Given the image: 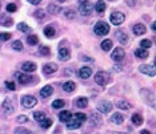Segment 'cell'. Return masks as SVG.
Returning <instances> with one entry per match:
<instances>
[{"label":"cell","mask_w":156,"mask_h":134,"mask_svg":"<svg viewBox=\"0 0 156 134\" xmlns=\"http://www.w3.org/2000/svg\"><path fill=\"white\" fill-rule=\"evenodd\" d=\"M110 81H111V75L108 72H106V70H100V72H97L95 75V82L99 84L101 86L107 85Z\"/></svg>","instance_id":"6da1fadb"},{"label":"cell","mask_w":156,"mask_h":134,"mask_svg":"<svg viewBox=\"0 0 156 134\" xmlns=\"http://www.w3.org/2000/svg\"><path fill=\"white\" fill-rule=\"evenodd\" d=\"M93 31L97 36H104L110 32V25H108L106 21H97L96 24H95Z\"/></svg>","instance_id":"7a4b0ae2"},{"label":"cell","mask_w":156,"mask_h":134,"mask_svg":"<svg viewBox=\"0 0 156 134\" xmlns=\"http://www.w3.org/2000/svg\"><path fill=\"white\" fill-rule=\"evenodd\" d=\"M92 11H93V4L90 2H84L79 5V12H80V15H83V16H88Z\"/></svg>","instance_id":"3957f363"},{"label":"cell","mask_w":156,"mask_h":134,"mask_svg":"<svg viewBox=\"0 0 156 134\" xmlns=\"http://www.w3.org/2000/svg\"><path fill=\"white\" fill-rule=\"evenodd\" d=\"M38 104V100L35 98L33 96H23V98H22V105L24 106V108L27 109H31L33 108V106Z\"/></svg>","instance_id":"277c9868"},{"label":"cell","mask_w":156,"mask_h":134,"mask_svg":"<svg viewBox=\"0 0 156 134\" xmlns=\"http://www.w3.org/2000/svg\"><path fill=\"white\" fill-rule=\"evenodd\" d=\"M110 20L114 25H120V24H123V21L125 20V16L123 12H112Z\"/></svg>","instance_id":"5b68a950"},{"label":"cell","mask_w":156,"mask_h":134,"mask_svg":"<svg viewBox=\"0 0 156 134\" xmlns=\"http://www.w3.org/2000/svg\"><path fill=\"white\" fill-rule=\"evenodd\" d=\"M139 70H140L143 75H147L150 77H155L156 75V70H155V66L154 65H148V64H141L139 66Z\"/></svg>","instance_id":"8992f818"},{"label":"cell","mask_w":156,"mask_h":134,"mask_svg":"<svg viewBox=\"0 0 156 134\" xmlns=\"http://www.w3.org/2000/svg\"><path fill=\"white\" fill-rule=\"evenodd\" d=\"M124 57H125V52L123 48H116L112 52V55H111V59L116 62H121L124 60Z\"/></svg>","instance_id":"52a82bcc"},{"label":"cell","mask_w":156,"mask_h":134,"mask_svg":"<svg viewBox=\"0 0 156 134\" xmlns=\"http://www.w3.org/2000/svg\"><path fill=\"white\" fill-rule=\"evenodd\" d=\"M97 110H99L100 113H103V114H107V113H110L111 110H112V104L110 101H101V102H99V105H97Z\"/></svg>","instance_id":"ba28073f"},{"label":"cell","mask_w":156,"mask_h":134,"mask_svg":"<svg viewBox=\"0 0 156 134\" xmlns=\"http://www.w3.org/2000/svg\"><path fill=\"white\" fill-rule=\"evenodd\" d=\"M56 70H57V65L53 64V62H48V64H46L43 66V73H44V75H47V76L55 73Z\"/></svg>","instance_id":"9c48e42d"},{"label":"cell","mask_w":156,"mask_h":134,"mask_svg":"<svg viewBox=\"0 0 156 134\" xmlns=\"http://www.w3.org/2000/svg\"><path fill=\"white\" fill-rule=\"evenodd\" d=\"M91 75H92V70H91L90 66H83V68L79 69V77L83 80L86 78H90Z\"/></svg>","instance_id":"30bf717a"},{"label":"cell","mask_w":156,"mask_h":134,"mask_svg":"<svg viewBox=\"0 0 156 134\" xmlns=\"http://www.w3.org/2000/svg\"><path fill=\"white\" fill-rule=\"evenodd\" d=\"M71 57V53L70 51L66 48V46H60L59 48V59L62 60V61H67V60H70Z\"/></svg>","instance_id":"8fae6325"},{"label":"cell","mask_w":156,"mask_h":134,"mask_svg":"<svg viewBox=\"0 0 156 134\" xmlns=\"http://www.w3.org/2000/svg\"><path fill=\"white\" fill-rule=\"evenodd\" d=\"M132 32H134L136 36H141V35H144V33L147 32V28H145V25H143L141 23H139V24H135L134 25Z\"/></svg>","instance_id":"7c38bea8"},{"label":"cell","mask_w":156,"mask_h":134,"mask_svg":"<svg viewBox=\"0 0 156 134\" xmlns=\"http://www.w3.org/2000/svg\"><path fill=\"white\" fill-rule=\"evenodd\" d=\"M12 24H13L12 18H9V16H7V15H2V16H0V25H3V27H11Z\"/></svg>","instance_id":"4fadbf2b"},{"label":"cell","mask_w":156,"mask_h":134,"mask_svg":"<svg viewBox=\"0 0 156 134\" xmlns=\"http://www.w3.org/2000/svg\"><path fill=\"white\" fill-rule=\"evenodd\" d=\"M36 68H38L35 62H31V61H25L24 64L22 65V69L24 70V72H35Z\"/></svg>","instance_id":"5bb4252c"},{"label":"cell","mask_w":156,"mask_h":134,"mask_svg":"<svg viewBox=\"0 0 156 134\" xmlns=\"http://www.w3.org/2000/svg\"><path fill=\"white\" fill-rule=\"evenodd\" d=\"M3 109L5 110V113H12L15 108H13V104L9 98H5L4 101H3Z\"/></svg>","instance_id":"9a60e30c"},{"label":"cell","mask_w":156,"mask_h":134,"mask_svg":"<svg viewBox=\"0 0 156 134\" xmlns=\"http://www.w3.org/2000/svg\"><path fill=\"white\" fill-rule=\"evenodd\" d=\"M53 93V88L51 85H46L44 88L40 90V96L43 97V98H47V97H49L51 94Z\"/></svg>","instance_id":"2e32d148"},{"label":"cell","mask_w":156,"mask_h":134,"mask_svg":"<svg viewBox=\"0 0 156 134\" xmlns=\"http://www.w3.org/2000/svg\"><path fill=\"white\" fill-rule=\"evenodd\" d=\"M16 78L20 84H28L31 82V76L24 75V73H16Z\"/></svg>","instance_id":"e0dca14e"},{"label":"cell","mask_w":156,"mask_h":134,"mask_svg":"<svg viewBox=\"0 0 156 134\" xmlns=\"http://www.w3.org/2000/svg\"><path fill=\"white\" fill-rule=\"evenodd\" d=\"M81 126V122L77 121V120H70L68 122H67V129L68 130H75V129H79Z\"/></svg>","instance_id":"ac0fdd59"},{"label":"cell","mask_w":156,"mask_h":134,"mask_svg":"<svg viewBox=\"0 0 156 134\" xmlns=\"http://www.w3.org/2000/svg\"><path fill=\"white\" fill-rule=\"evenodd\" d=\"M90 120H91V123L95 126H99L101 123V117L99 113H92V114L90 116Z\"/></svg>","instance_id":"d6986e66"},{"label":"cell","mask_w":156,"mask_h":134,"mask_svg":"<svg viewBox=\"0 0 156 134\" xmlns=\"http://www.w3.org/2000/svg\"><path fill=\"white\" fill-rule=\"evenodd\" d=\"M71 118H72V113L68 112V110H63V112L59 114V120L63 122H68Z\"/></svg>","instance_id":"ffe728a7"},{"label":"cell","mask_w":156,"mask_h":134,"mask_svg":"<svg viewBox=\"0 0 156 134\" xmlns=\"http://www.w3.org/2000/svg\"><path fill=\"white\" fill-rule=\"evenodd\" d=\"M106 8H107V5L103 0H97L96 4L93 5V9H96V12H99V13H103L104 11H106Z\"/></svg>","instance_id":"44dd1931"},{"label":"cell","mask_w":156,"mask_h":134,"mask_svg":"<svg viewBox=\"0 0 156 134\" xmlns=\"http://www.w3.org/2000/svg\"><path fill=\"white\" fill-rule=\"evenodd\" d=\"M116 108L120 109V110H128L132 108V105L128 101H125V100H120L117 104H116Z\"/></svg>","instance_id":"7402d4cb"},{"label":"cell","mask_w":156,"mask_h":134,"mask_svg":"<svg viewBox=\"0 0 156 134\" xmlns=\"http://www.w3.org/2000/svg\"><path fill=\"white\" fill-rule=\"evenodd\" d=\"M116 36H117V40L121 43V44H127L128 43V35L123 31H117L116 32Z\"/></svg>","instance_id":"603a6c76"},{"label":"cell","mask_w":156,"mask_h":134,"mask_svg":"<svg viewBox=\"0 0 156 134\" xmlns=\"http://www.w3.org/2000/svg\"><path fill=\"white\" fill-rule=\"evenodd\" d=\"M111 121L114 123H116V125H121L124 121V117L121 116L120 113H115V114H112V117H111Z\"/></svg>","instance_id":"cb8c5ba5"},{"label":"cell","mask_w":156,"mask_h":134,"mask_svg":"<svg viewBox=\"0 0 156 134\" xmlns=\"http://www.w3.org/2000/svg\"><path fill=\"white\" fill-rule=\"evenodd\" d=\"M135 56L137 59H147L148 57V51L147 49H143V48H137L135 51Z\"/></svg>","instance_id":"d4e9b609"},{"label":"cell","mask_w":156,"mask_h":134,"mask_svg":"<svg viewBox=\"0 0 156 134\" xmlns=\"http://www.w3.org/2000/svg\"><path fill=\"white\" fill-rule=\"evenodd\" d=\"M63 89L66 90V92H73V90L76 89V84L73 82V81H67V82H64L63 84Z\"/></svg>","instance_id":"484cf974"},{"label":"cell","mask_w":156,"mask_h":134,"mask_svg":"<svg viewBox=\"0 0 156 134\" xmlns=\"http://www.w3.org/2000/svg\"><path fill=\"white\" fill-rule=\"evenodd\" d=\"M112 41H111L110 39H107V40H104V41H101V49H103L104 52H108V51H111L112 49Z\"/></svg>","instance_id":"4316f807"},{"label":"cell","mask_w":156,"mask_h":134,"mask_svg":"<svg viewBox=\"0 0 156 134\" xmlns=\"http://www.w3.org/2000/svg\"><path fill=\"white\" fill-rule=\"evenodd\" d=\"M55 28L53 27H51V25H48V27H46L44 28V35L47 36L48 39H52V37H55Z\"/></svg>","instance_id":"83f0119b"},{"label":"cell","mask_w":156,"mask_h":134,"mask_svg":"<svg viewBox=\"0 0 156 134\" xmlns=\"http://www.w3.org/2000/svg\"><path fill=\"white\" fill-rule=\"evenodd\" d=\"M132 122H134V125H136V126L143 125V117L140 114H137V113H135V114L132 116Z\"/></svg>","instance_id":"f1b7e54d"},{"label":"cell","mask_w":156,"mask_h":134,"mask_svg":"<svg viewBox=\"0 0 156 134\" xmlns=\"http://www.w3.org/2000/svg\"><path fill=\"white\" fill-rule=\"evenodd\" d=\"M76 105L79 106V108H81V109L87 108V105H88V100L86 98V97H79V98L76 100Z\"/></svg>","instance_id":"f546056e"},{"label":"cell","mask_w":156,"mask_h":134,"mask_svg":"<svg viewBox=\"0 0 156 134\" xmlns=\"http://www.w3.org/2000/svg\"><path fill=\"white\" fill-rule=\"evenodd\" d=\"M140 46L143 49H150L152 46V41L151 40H148V39H144V40H141L140 41Z\"/></svg>","instance_id":"4dcf8cb0"},{"label":"cell","mask_w":156,"mask_h":134,"mask_svg":"<svg viewBox=\"0 0 156 134\" xmlns=\"http://www.w3.org/2000/svg\"><path fill=\"white\" fill-rule=\"evenodd\" d=\"M63 13H64V16H66L67 19H73L76 16V12L73 11V9H64Z\"/></svg>","instance_id":"1f68e13d"},{"label":"cell","mask_w":156,"mask_h":134,"mask_svg":"<svg viewBox=\"0 0 156 134\" xmlns=\"http://www.w3.org/2000/svg\"><path fill=\"white\" fill-rule=\"evenodd\" d=\"M33 118H35L38 122H42L43 120L46 118V114H44L43 112H35L33 113Z\"/></svg>","instance_id":"d6a6232c"},{"label":"cell","mask_w":156,"mask_h":134,"mask_svg":"<svg viewBox=\"0 0 156 134\" xmlns=\"http://www.w3.org/2000/svg\"><path fill=\"white\" fill-rule=\"evenodd\" d=\"M64 105H66V102H64L63 100H55V101L52 102V108H55V109H60V108H63Z\"/></svg>","instance_id":"836d02e7"},{"label":"cell","mask_w":156,"mask_h":134,"mask_svg":"<svg viewBox=\"0 0 156 134\" xmlns=\"http://www.w3.org/2000/svg\"><path fill=\"white\" fill-rule=\"evenodd\" d=\"M27 41H28V44H29V45H36V44L39 43V39H38V36L32 35V36H28Z\"/></svg>","instance_id":"e575fe53"},{"label":"cell","mask_w":156,"mask_h":134,"mask_svg":"<svg viewBox=\"0 0 156 134\" xmlns=\"http://www.w3.org/2000/svg\"><path fill=\"white\" fill-rule=\"evenodd\" d=\"M12 48L15 51H23V43L20 40H16V41L12 43Z\"/></svg>","instance_id":"d590c367"},{"label":"cell","mask_w":156,"mask_h":134,"mask_svg":"<svg viewBox=\"0 0 156 134\" xmlns=\"http://www.w3.org/2000/svg\"><path fill=\"white\" fill-rule=\"evenodd\" d=\"M40 125H42V128L44 129H48L51 125H52V120L51 118H44L42 122H40Z\"/></svg>","instance_id":"8d00e7d4"},{"label":"cell","mask_w":156,"mask_h":134,"mask_svg":"<svg viewBox=\"0 0 156 134\" xmlns=\"http://www.w3.org/2000/svg\"><path fill=\"white\" fill-rule=\"evenodd\" d=\"M73 118L77 120V121H80V122H83L87 120V116L84 114V113H75V114H73Z\"/></svg>","instance_id":"74e56055"},{"label":"cell","mask_w":156,"mask_h":134,"mask_svg":"<svg viewBox=\"0 0 156 134\" xmlns=\"http://www.w3.org/2000/svg\"><path fill=\"white\" fill-rule=\"evenodd\" d=\"M18 29L22 32H28L29 31V27L25 24V23H19L18 24Z\"/></svg>","instance_id":"f35d334b"},{"label":"cell","mask_w":156,"mask_h":134,"mask_svg":"<svg viewBox=\"0 0 156 134\" xmlns=\"http://www.w3.org/2000/svg\"><path fill=\"white\" fill-rule=\"evenodd\" d=\"M15 134H31V132H29L28 129H25V128H16L15 129Z\"/></svg>","instance_id":"ab89813d"},{"label":"cell","mask_w":156,"mask_h":134,"mask_svg":"<svg viewBox=\"0 0 156 134\" xmlns=\"http://www.w3.org/2000/svg\"><path fill=\"white\" fill-rule=\"evenodd\" d=\"M39 52L42 53L43 56H48L49 53H51V51H49V48L48 46H40V49H39Z\"/></svg>","instance_id":"60d3db41"},{"label":"cell","mask_w":156,"mask_h":134,"mask_svg":"<svg viewBox=\"0 0 156 134\" xmlns=\"http://www.w3.org/2000/svg\"><path fill=\"white\" fill-rule=\"evenodd\" d=\"M48 12L57 13V12H60V8H59V7H56V5H53V4H49L48 5Z\"/></svg>","instance_id":"b9f144b4"},{"label":"cell","mask_w":156,"mask_h":134,"mask_svg":"<svg viewBox=\"0 0 156 134\" xmlns=\"http://www.w3.org/2000/svg\"><path fill=\"white\" fill-rule=\"evenodd\" d=\"M11 39V33L8 32H2L0 33V40H3V41H7V40Z\"/></svg>","instance_id":"7bdbcfd3"},{"label":"cell","mask_w":156,"mask_h":134,"mask_svg":"<svg viewBox=\"0 0 156 134\" xmlns=\"http://www.w3.org/2000/svg\"><path fill=\"white\" fill-rule=\"evenodd\" d=\"M35 16H36V19H44L46 18V13H44L43 9H38V11L35 12Z\"/></svg>","instance_id":"ee69618b"},{"label":"cell","mask_w":156,"mask_h":134,"mask_svg":"<svg viewBox=\"0 0 156 134\" xmlns=\"http://www.w3.org/2000/svg\"><path fill=\"white\" fill-rule=\"evenodd\" d=\"M16 9H18V7H16V4H13V3H9L7 5V11L8 12H16Z\"/></svg>","instance_id":"f6af8a7d"},{"label":"cell","mask_w":156,"mask_h":134,"mask_svg":"<svg viewBox=\"0 0 156 134\" xmlns=\"http://www.w3.org/2000/svg\"><path fill=\"white\" fill-rule=\"evenodd\" d=\"M5 88L9 89V90H15L16 86H15V84H13L12 81H5Z\"/></svg>","instance_id":"bcb514c9"},{"label":"cell","mask_w":156,"mask_h":134,"mask_svg":"<svg viewBox=\"0 0 156 134\" xmlns=\"http://www.w3.org/2000/svg\"><path fill=\"white\" fill-rule=\"evenodd\" d=\"M27 121H28V117H27V116H19L18 117V122L19 123H24Z\"/></svg>","instance_id":"7dc6e473"},{"label":"cell","mask_w":156,"mask_h":134,"mask_svg":"<svg viewBox=\"0 0 156 134\" xmlns=\"http://www.w3.org/2000/svg\"><path fill=\"white\" fill-rule=\"evenodd\" d=\"M27 2L28 3H31V4H40V2H42V0H27Z\"/></svg>","instance_id":"c3c4849f"},{"label":"cell","mask_w":156,"mask_h":134,"mask_svg":"<svg viewBox=\"0 0 156 134\" xmlns=\"http://www.w3.org/2000/svg\"><path fill=\"white\" fill-rule=\"evenodd\" d=\"M114 70H115V72H120V70H121V66H120V65H115V66H114Z\"/></svg>","instance_id":"681fc988"},{"label":"cell","mask_w":156,"mask_h":134,"mask_svg":"<svg viewBox=\"0 0 156 134\" xmlns=\"http://www.w3.org/2000/svg\"><path fill=\"white\" fill-rule=\"evenodd\" d=\"M125 2H127V3H131V4H130L131 7H134V5H135V0H125Z\"/></svg>","instance_id":"f907efd6"},{"label":"cell","mask_w":156,"mask_h":134,"mask_svg":"<svg viewBox=\"0 0 156 134\" xmlns=\"http://www.w3.org/2000/svg\"><path fill=\"white\" fill-rule=\"evenodd\" d=\"M140 134H151V132H148V130H141Z\"/></svg>","instance_id":"816d5d0a"},{"label":"cell","mask_w":156,"mask_h":134,"mask_svg":"<svg viewBox=\"0 0 156 134\" xmlns=\"http://www.w3.org/2000/svg\"><path fill=\"white\" fill-rule=\"evenodd\" d=\"M152 29H154V31L156 29V23H154V24H152Z\"/></svg>","instance_id":"f5cc1de1"},{"label":"cell","mask_w":156,"mask_h":134,"mask_svg":"<svg viewBox=\"0 0 156 134\" xmlns=\"http://www.w3.org/2000/svg\"><path fill=\"white\" fill-rule=\"evenodd\" d=\"M57 2H59V3H66L67 0H57Z\"/></svg>","instance_id":"db71d44e"},{"label":"cell","mask_w":156,"mask_h":134,"mask_svg":"<svg viewBox=\"0 0 156 134\" xmlns=\"http://www.w3.org/2000/svg\"><path fill=\"white\" fill-rule=\"evenodd\" d=\"M84 2H87V0H79V3L81 4V3H84Z\"/></svg>","instance_id":"11a10c76"},{"label":"cell","mask_w":156,"mask_h":134,"mask_svg":"<svg viewBox=\"0 0 156 134\" xmlns=\"http://www.w3.org/2000/svg\"><path fill=\"white\" fill-rule=\"evenodd\" d=\"M0 8H2V4H0Z\"/></svg>","instance_id":"9f6ffc18"},{"label":"cell","mask_w":156,"mask_h":134,"mask_svg":"<svg viewBox=\"0 0 156 134\" xmlns=\"http://www.w3.org/2000/svg\"><path fill=\"white\" fill-rule=\"evenodd\" d=\"M111 2H114V0H111Z\"/></svg>","instance_id":"6f0895ef"}]
</instances>
